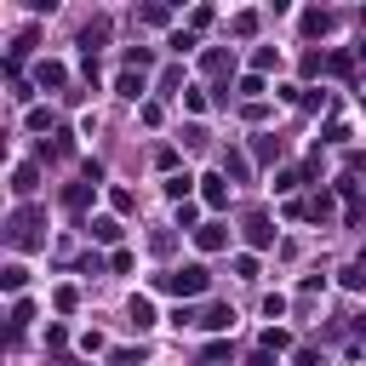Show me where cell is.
<instances>
[{"mask_svg": "<svg viewBox=\"0 0 366 366\" xmlns=\"http://www.w3.org/2000/svg\"><path fill=\"white\" fill-rule=\"evenodd\" d=\"M195 241H201L206 252H217V246H223V223H206V229H195Z\"/></svg>", "mask_w": 366, "mask_h": 366, "instance_id": "cell-3", "label": "cell"}, {"mask_svg": "<svg viewBox=\"0 0 366 366\" xmlns=\"http://www.w3.org/2000/svg\"><path fill=\"white\" fill-rule=\"evenodd\" d=\"M92 235H98V241H115L120 223H115V217H98V223H92Z\"/></svg>", "mask_w": 366, "mask_h": 366, "instance_id": "cell-5", "label": "cell"}, {"mask_svg": "<svg viewBox=\"0 0 366 366\" xmlns=\"http://www.w3.org/2000/svg\"><path fill=\"white\" fill-rule=\"evenodd\" d=\"M166 292H206V269L201 263H189V269H177V274H166Z\"/></svg>", "mask_w": 366, "mask_h": 366, "instance_id": "cell-1", "label": "cell"}, {"mask_svg": "<svg viewBox=\"0 0 366 366\" xmlns=\"http://www.w3.org/2000/svg\"><path fill=\"white\" fill-rule=\"evenodd\" d=\"M132 327H137V332H144V327H155V309H149L144 298H137V303H132Z\"/></svg>", "mask_w": 366, "mask_h": 366, "instance_id": "cell-4", "label": "cell"}, {"mask_svg": "<svg viewBox=\"0 0 366 366\" xmlns=\"http://www.w3.org/2000/svg\"><path fill=\"white\" fill-rule=\"evenodd\" d=\"M246 235H252V241L263 246V241H269V223H263V217H246Z\"/></svg>", "mask_w": 366, "mask_h": 366, "instance_id": "cell-6", "label": "cell"}, {"mask_svg": "<svg viewBox=\"0 0 366 366\" xmlns=\"http://www.w3.org/2000/svg\"><path fill=\"white\" fill-rule=\"evenodd\" d=\"M12 241L18 246H34V212H18L12 217Z\"/></svg>", "mask_w": 366, "mask_h": 366, "instance_id": "cell-2", "label": "cell"}]
</instances>
